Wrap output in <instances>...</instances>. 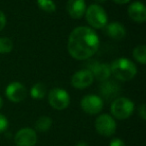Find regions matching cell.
Instances as JSON below:
<instances>
[{
  "label": "cell",
  "mask_w": 146,
  "mask_h": 146,
  "mask_svg": "<svg viewBox=\"0 0 146 146\" xmlns=\"http://www.w3.org/2000/svg\"><path fill=\"white\" fill-rule=\"evenodd\" d=\"M111 75L120 81H129L137 74V67L135 63L128 58H117L112 61L110 65Z\"/></svg>",
  "instance_id": "cell-2"
},
{
  "label": "cell",
  "mask_w": 146,
  "mask_h": 146,
  "mask_svg": "<svg viewBox=\"0 0 146 146\" xmlns=\"http://www.w3.org/2000/svg\"><path fill=\"white\" fill-rule=\"evenodd\" d=\"M86 7L84 0H68L66 3L67 12L71 18L74 19L82 18L85 14Z\"/></svg>",
  "instance_id": "cell-14"
},
{
  "label": "cell",
  "mask_w": 146,
  "mask_h": 146,
  "mask_svg": "<svg viewBox=\"0 0 146 146\" xmlns=\"http://www.w3.org/2000/svg\"><path fill=\"white\" fill-rule=\"evenodd\" d=\"M113 2L117 3V4H127V3H129L131 0H112Z\"/></svg>",
  "instance_id": "cell-25"
},
{
  "label": "cell",
  "mask_w": 146,
  "mask_h": 146,
  "mask_svg": "<svg viewBox=\"0 0 146 146\" xmlns=\"http://www.w3.org/2000/svg\"><path fill=\"white\" fill-rule=\"evenodd\" d=\"M14 142L17 146H35L37 143V133L34 129L24 127L15 133Z\"/></svg>",
  "instance_id": "cell-9"
},
{
  "label": "cell",
  "mask_w": 146,
  "mask_h": 146,
  "mask_svg": "<svg viewBox=\"0 0 146 146\" xmlns=\"http://www.w3.org/2000/svg\"><path fill=\"white\" fill-rule=\"evenodd\" d=\"M37 5L41 10L47 13H53L56 11V4L53 0H37Z\"/></svg>",
  "instance_id": "cell-19"
},
{
  "label": "cell",
  "mask_w": 146,
  "mask_h": 146,
  "mask_svg": "<svg viewBox=\"0 0 146 146\" xmlns=\"http://www.w3.org/2000/svg\"><path fill=\"white\" fill-rule=\"evenodd\" d=\"M75 146H88V144L86 143V142H84V141H79V142H77V143H76Z\"/></svg>",
  "instance_id": "cell-26"
},
{
  "label": "cell",
  "mask_w": 146,
  "mask_h": 146,
  "mask_svg": "<svg viewBox=\"0 0 146 146\" xmlns=\"http://www.w3.org/2000/svg\"><path fill=\"white\" fill-rule=\"evenodd\" d=\"M128 16L131 20L136 23H143L146 20V8L145 5L140 1L132 2L127 9Z\"/></svg>",
  "instance_id": "cell-13"
},
{
  "label": "cell",
  "mask_w": 146,
  "mask_h": 146,
  "mask_svg": "<svg viewBox=\"0 0 146 146\" xmlns=\"http://www.w3.org/2000/svg\"><path fill=\"white\" fill-rule=\"evenodd\" d=\"M98 2H104V1H106V0H97Z\"/></svg>",
  "instance_id": "cell-28"
},
{
  "label": "cell",
  "mask_w": 146,
  "mask_h": 146,
  "mask_svg": "<svg viewBox=\"0 0 146 146\" xmlns=\"http://www.w3.org/2000/svg\"><path fill=\"white\" fill-rule=\"evenodd\" d=\"M104 28H105V34L113 40H122L126 36V28L118 21L107 23Z\"/></svg>",
  "instance_id": "cell-15"
},
{
  "label": "cell",
  "mask_w": 146,
  "mask_h": 146,
  "mask_svg": "<svg viewBox=\"0 0 146 146\" xmlns=\"http://www.w3.org/2000/svg\"><path fill=\"white\" fill-rule=\"evenodd\" d=\"M104 101L100 96L96 94H87L80 100V107L89 115H96L103 109Z\"/></svg>",
  "instance_id": "cell-7"
},
{
  "label": "cell",
  "mask_w": 146,
  "mask_h": 146,
  "mask_svg": "<svg viewBox=\"0 0 146 146\" xmlns=\"http://www.w3.org/2000/svg\"><path fill=\"white\" fill-rule=\"evenodd\" d=\"M6 22H7V19H6V16H5L4 12L0 10V31L5 27Z\"/></svg>",
  "instance_id": "cell-23"
},
{
  "label": "cell",
  "mask_w": 146,
  "mask_h": 146,
  "mask_svg": "<svg viewBox=\"0 0 146 146\" xmlns=\"http://www.w3.org/2000/svg\"><path fill=\"white\" fill-rule=\"evenodd\" d=\"M48 102L55 110H64L70 104V96L65 89L53 88L48 93Z\"/></svg>",
  "instance_id": "cell-6"
},
{
  "label": "cell",
  "mask_w": 146,
  "mask_h": 146,
  "mask_svg": "<svg viewBox=\"0 0 146 146\" xmlns=\"http://www.w3.org/2000/svg\"><path fill=\"white\" fill-rule=\"evenodd\" d=\"M2 106H3V99H2V97L0 96V109L2 108Z\"/></svg>",
  "instance_id": "cell-27"
},
{
  "label": "cell",
  "mask_w": 146,
  "mask_h": 146,
  "mask_svg": "<svg viewBox=\"0 0 146 146\" xmlns=\"http://www.w3.org/2000/svg\"><path fill=\"white\" fill-rule=\"evenodd\" d=\"M8 119L3 114H0V133H3L4 131H6L7 128H8Z\"/></svg>",
  "instance_id": "cell-21"
},
{
  "label": "cell",
  "mask_w": 146,
  "mask_h": 146,
  "mask_svg": "<svg viewBox=\"0 0 146 146\" xmlns=\"http://www.w3.org/2000/svg\"><path fill=\"white\" fill-rule=\"evenodd\" d=\"M47 94V88L46 85L42 82H37L34 85H32L30 89V96L33 99L40 100L44 98Z\"/></svg>",
  "instance_id": "cell-16"
},
{
  "label": "cell",
  "mask_w": 146,
  "mask_h": 146,
  "mask_svg": "<svg viewBox=\"0 0 146 146\" xmlns=\"http://www.w3.org/2000/svg\"><path fill=\"white\" fill-rule=\"evenodd\" d=\"M13 49V42L8 37H0V54L10 53Z\"/></svg>",
  "instance_id": "cell-20"
},
{
  "label": "cell",
  "mask_w": 146,
  "mask_h": 146,
  "mask_svg": "<svg viewBox=\"0 0 146 146\" xmlns=\"http://www.w3.org/2000/svg\"><path fill=\"white\" fill-rule=\"evenodd\" d=\"M5 95L7 99L10 100L13 103H18L26 98L27 90L25 86L21 82L13 81L7 85L5 89Z\"/></svg>",
  "instance_id": "cell-8"
},
{
  "label": "cell",
  "mask_w": 146,
  "mask_h": 146,
  "mask_svg": "<svg viewBox=\"0 0 146 146\" xmlns=\"http://www.w3.org/2000/svg\"><path fill=\"white\" fill-rule=\"evenodd\" d=\"M94 81L92 73L88 69H80L71 77V85L76 89H85Z\"/></svg>",
  "instance_id": "cell-10"
},
{
  "label": "cell",
  "mask_w": 146,
  "mask_h": 146,
  "mask_svg": "<svg viewBox=\"0 0 146 146\" xmlns=\"http://www.w3.org/2000/svg\"><path fill=\"white\" fill-rule=\"evenodd\" d=\"M99 37L94 29L88 26H78L69 34L67 49L72 58L76 60H87L99 48Z\"/></svg>",
  "instance_id": "cell-1"
},
{
  "label": "cell",
  "mask_w": 146,
  "mask_h": 146,
  "mask_svg": "<svg viewBox=\"0 0 146 146\" xmlns=\"http://www.w3.org/2000/svg\"><path fill=\"white\" fill-rule=\"evenodd\" d=\"M120 85L118 83L111 80H106L103 81L102 84L100 85V94H101L103 99L107 100V101H113L115 98L118 97L120 94Z\"/></svg>",
  "instance_id": "cell-11"
},
{
  "label": "cell",
  "mask_w": 146,
  "mask_h": 146,
  "mask_svg": "<svg viewBox=\"0 0 146 146\" xmlns=\"http://www.w3.org/2000/svg\"><path fill=\"white\" fill-rule=\"evenodd\" d=\"M91 71L94 79H97L98 81H106L111 76V70H110V65L106 63H99L93 62L89 66V68H86Z\"/></svg>",
  "instance_id": "cell-12"
},
{
  "label": "cell",
  "mask_w": 146,
  "mask_h": 146,
  "mask_svg": "<svg viewBox=\"0 0 146 146\" xmlns=\"http://www.w3.org/2000/svg\"><path fill=\"white\" fill-rule=\"evenodd\" d=\"M94 127L98 134L104 137H110L116 132L117 124L116 121L109 114H101L95 119Z\"/></svg>",
  "instance_id": "cell-5"
},
{
  "label": "cell",
  "mask_w": 146,
  "mask_h": 146,
  "mask_svg": "<svg viewBox=\"0 0 146 146\" xmlns=\"http://www.w3.org/2000/svg\"><path fill=\"white\" fill-rule=\"evenodd\" d=\"M134 59L137 61L138 63L144 65L146 63V46L145 45H138L133 49L132 52Z\"/></svg>",
  "instance_id": "cell-18"
},
{
  "label": "cell",
  "mask_w": 146,
  "mask_h": 146,
  "mask_svg": "<svg viewBox=\"0 0 146 146\" xmlns=\"http://www.w3.org/2000/svg\"><path fill=\"white\" fill-rule=\"evenodd\" d=\"M52 126V119L49 116H40L35 122V129L38 132H47Z\"/></svg>",
  "instance_id": "cell-17"
},
{
  "label": "cell",
  "mask_w": 146,
  "mask_h": 146,
  "mask_svg": "<svg viewBox=\"0 0 146 146\" xmlns=\"http://www.w3.org/2000/svg\"><path fill=\"white\" fill-rule=\"evenodd\" d=\"M138 114L141 117L142 120H146V110H145V104L142 103L138 108Z\"/></svg>",
  "instance_id": "cell-24"
},
{
  "label": "cell",
  "mask_w": 146,
  "mask_h": 146,
  "mask_svg": "<svg viewBox=\"0 0 146 146\" xmlns=\"http://www.w3.org/2000/svg\"><path fill=\"white\" fill-rule=\"evenodd\" d=\"M85 18L87 23L92 27V29H102L107 25L108 17L107 13L99 4H91L86 7Z\"/></svg>",
  "instance_id": "cell-3"
},
{
  "label": "cell",
  "mask_w": 146,
  "mask_h": 146,
  "mask_svg": "<svg viewBox=\"0 0 146 146\" xmlns=\"http://www.w3.org/2000/svg\"><path fill=\"white\" fill-rule=\"evenodd\" d=\"M135 105L132 100L127 97H117L112 101L110 106L111 116L118 120H125L133 114Z\"/></svg>",
  "instance_id": "cell-4"
},
{
  "label": "cell",
  "mask_w": 146,
  "mask_h": 146,
  "mask_svg": "<svg viewBox=\"0 0 146 146\" xmlns=\"http://www.w3.org/2000/svg\"><path fill=\"white\" fill-rule=\"evenodd\" d=\"M109 146H126V145H125V142L122 139H120V138H113L110 141Z\"/></svg>",
  "instance_id": "cell-22"
}]
</instances>
